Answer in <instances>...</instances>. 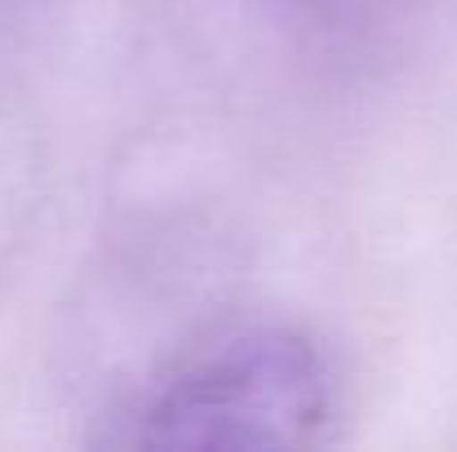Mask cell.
<instances>
[{
    "label": "cell",
    "mask_w": 457,
    "mask_h": 452,
    "mask_svg": "<svg viewBox=\"0 0 457 452\" xmlns=\"http://www.w3.org/2000/svg\"><path fill=\"white\" fill-rule=\"evenodd\" d=\"M315 9H328V13H364V9H382V4H400V0H306Z\"/></svg>",
    "instance_id": "cell-2"
},
{
    "label": "cell",
    "mask_w": 457,
    "mask_h": 452,
    "mask_svg": "<svg viewBox=\"0 0 457 452\" xmlns=\"http://www.w3.org/2000/svg\"><path fill=\"white\" fill-rule=\"evenodd\" d=\"M337 386L324 350L289 324H245L178 355L134 408L138 448H311Z\"/></svg>",
    "instance_id": "cell-1"
}]
</instances>
